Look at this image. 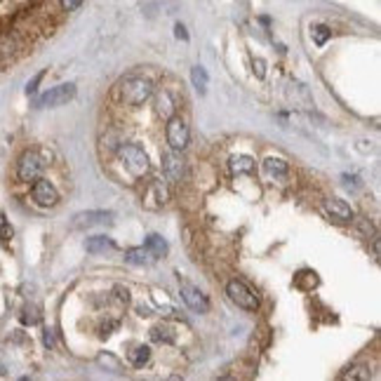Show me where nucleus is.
Wrapping results in <instances>:
<instances>
[{"instance_id": "14", "label": "nucleus", "mask_w": 381, "mask_h": 381, "mask_svg": "<svg viewBox=\"0 0 381 381\" xmlns=\"http://www.w3.org/2000/svg\"><path fill=\"white\" fill-rule=\"evenodd\" d=\"M229 165H231L233 174H252L254 167H257V165H254L252 155H231Z\"/></svg>"}, {"instance_id": "13", "label": "nucleus", "mask_w": 381, "mask_h": 381, "mask_svg": "<svg viewBox=\"0 0 381 381\" xmlns=\"http://www.w3.org/2000/svg\"><path fill=\"white\" fill-rule=\"evenodd\" d=\"M155 113H158L162 120L174 116V99L167 90H162L158 95V99H155Z\"/></svg>"}, {"instance_id": "3", "label": "nucleus", "mask_w": 381, "mask_h": 381, "mask_svg": "<svg viewBox=\"0 0 381 381\" xmlns=\"http://www.w3.org/2000/svg\"><path fill=\"white\" fill-rule=\"evenodd\" d=\"M165 137H167V144L172 151H186L188 141H190V132H188V125L186 120L181 116H172L167 118V125H165Z\"/></svg>"}, {"instance_id": "19", "label": "nucleus", "mask_w": 381, "mask_h": 381, "mask_svg": "<svg viewBox=\"0 0 381 381\" xmlns=\"http://www.w3.org/2000/svg\"><path fill=\"white\" fill-rule=\"evenodd\" d=\"M190 83H193V87L202 95V92L207 90V83H210L207 71H205L202 66H193L190 68Z\"/></svg>"}, {"instance_id": "23", "label": "nucleus", "mask_w": 381, "mask_h": 381, "mask_svg": "<svg viewBox=\"0 0 381 381\" xmlns=\"http://www.w3.org/2000/svg\"><path fill=\"white\" fill-rule=\"evenodd\" d=\"M21 320H24L26 325H35V322H38V310H35V308H26L24 315H21Z\"/></svg>"}, {"instance_id": "20", "label": "nucleus", "mask_w": 381, "mask_h": 381, "mask_svg": "<svg viewBox=\"0 0 381 381\" xmlns=\"http://www.w3.org/2000/svg\"><path fill=\"white\" fill-rule=\"evenodd\" d=\"M310 35H313V42L318 47H322L325 42H327L332 38V28L325 26V24H315L313 28H310Z\"/></svg>"}, {"instance_id": "2", "label": "nucleus", "mask_w": 381, "mask_h": 381, "mask_svg": "<svg viewBox=\"0 0 381 381\" xmlns=\"http://www.w3.org/2000/svg\"><path fill=\"white\" fill-rule=\"evenodd\" d=\"M118 158L125 165V169L132 176H141L148 172L151 167V160H148V153L137 144H123L118 148Z\"/></svg>"}, {"instance_id": "12", "label": "nucleus", "mask_w": 381, "mask_h": 381, "mask_svg": "<svg viewBox=\"0 0 381 381\" xmlns=\"http://www.w3.org/2000/svg\"><path fill=\"white\" fill-rule=\"evenodd\" d=\"M85 250L90 254H106V252L116 250V245H113V240L106 236H92L85 240Z\"/></svg>"}, {"instance_id": "9", "label": "nucleus", "mask_w": 381, "mask_h": 381, "mask_svg": "<svg viewBox=\"0 0 381 381\" xmlns=\"http://www.w3.org/2000/svg\"><path fill=\"white\" fill-rule=\"evenodd\" d=\"M179 292H181L183 303H186V306L193 310V313H200V315H202V313H207V310H210L207 296H205L195 285H190V282L181 280V282H179Z\"/></svg>"}, {"instance_id": "18", "label": "nucleus", "mask_w": 381, "mask_h": 381, "mask_svg": "<svg viewBox=\"0 0 381 381\" xmlns=\"http://www.w3.org/2000/svg\"><path fill=\"white\" fill-rule=\"evenodd\" d=\"M151 339L155 344H174V332L167 325H155L151 327Z\"/></svg>"}, {"instance_id": "7", "label": "nucleus", "mask_w": 381, "mask_h": 381, "mask_svg": "<svg viewBox=\"0 0 381 381\" xmlns=\"http://www.w3.org/2000/svg\"><path fill=\"white\" fill-rule=\"evenodd\" d=\"M31 195L38 207H54L56 202H59V190L54 188V183L49 179H38L33 181V188H31Z\"/></svg>"}, {"instance_id": "8", "label": "nucleus", "mask_w": 381, "mask_h": 381, "mask_svg": "<svg viewBox=\"0 0 381 381\" xmlns=\"http://www.w3.org/2000/svg\"><path fill=\"white\" fill-rule=\"evenodd\" d=\"M113 212H106V210H90V212H80V214L73 217V226L75 231H85V229H95V226H106V224H113Z\"/></svg>"}, {"instance_id": "22", "label": "nucleus", "mask_w": 381, "mask_h": 381, "mask_svg": "<svg viewBox=\"0 0 381 381\" xmlns=\"http://www.w3.org/2000/svg\"><path fill=\"white\" fill-rule=\"evenodd\" d=\"M59 5H61L64 12H75L78 7L83 5V0H59Z\"/></svg>"}, {"instance_id": "5", "label": "nucleus", "mask_w": 381, "mask_h": 381, "mask_svg": "<svg viewBox=\"0 0 381 381\" xmlns=\"http://www.w3.org/2000/svg\"><path fill=\"white\" fill-rule=\"evenodd\" d=\"M226 294H229V299L236 303V306L245 308V310H257L259 308V299L257 294L252 292L250 287L245 285L243 280H229V285H226Z\"/></svg>"}, {"instance_id": "15", "label": "nucleus", "mask_w": 381, "mask_h": 381, "mask_svg": "<svg viewBox=\"0 0 381 381\" xmlns=\"http://www.w3.org/2000/svg\"><path fill=\"white\" fill-rule=\"evenodd\" d=\"M144 247L148 250V254H153L155 259L165 257V254H167V240L162 238V236H158V233H151V236H146Z\"/></svg>"}, {"instance_id": "24", "label": "nucleus", "mask_w": 381, "mask_h": 381, "mask_svg": "<svg viewBox=\"0 0 381 381\" xmlns=\"http://www.w3.org/2000/svg\"><path fill=\"white\" fill-rule=\"evenodd\" d=\"M42 75H45V73H38V75H35V78H33V80H31V83H28V85H26V92H28V95H33V92H35V90H38V83L42 80Z\"/></svg>"}, {"instance_id": "10", "label": "nucleus", "mask_w": 381, "mask_h": 381, "mask_svg": "<svg viewBox=\"0 0 381 381\" xmlns=\"http://www.w3.org/2000/svg\"><path fill=\"white\" fill-rule=\"evenodd\" d=\"M325 212L334 219V222H341V224H349L353 222V210L349 202H344L341 198H329L325 200Z\"/></svg>"}, {"instance_id": "4", "label": "nucleus", "mask_w": 381, "mask_h": 381, "mask_svg": "<svg viewBox=\"0 0 381 381\" xmlns=\"http://www.w3.org/2000/svg\"><path fill=\"white\" fill-rule=\"evenodd\" d=\"M42 158L38 151H24L17 162V179L21 183H33L42 174Z\"/></svg>"}, {"instance_id": "16", "label": "nucleus", "mask_w": 381, "mask_h": 381, "mask_svg": "<svg viewBox=\"0 0 381 381\" xmlns=\"http://www.w3.org/2000/svg\"><path fill=\"white\" fill-rule=\"evenodd\" d=\"M148 360H151V349H148V346H134V349L127 353V363H130L132 367H137V370H141V367H144Z\"/></svg>"}, {"instance_id": "1", "label": "nucleus", "mask_w": 381, "mask_h": 381, "mask_svg": "<svg viewBox=\"0 0 381 381\" xmlns=\"http://www.w3.org/2000/svg\"><path fill=\"white\" fill-rule=\"evenodd\" d=\"M153 97V80L141 73H127L116 85V99L125 106H141Z\"/></svg>"}, {"instance_id": "29", "label": "nucleus", "mask_w": 381, "mask_h": 381, "mask_svg": "<svg viewBox=\"0 0 381 381\" xmlns=\"http://www.w3.org/2000/svg\"><path fill=\"white\" fill-rule=\"evenodd\" d=\"M0 374H5V370H3V367H0Z\"/></svg>"}, {"instance_id": "26", "label": "nucleus", "mask_w": 381, "mask_h": 381, "mask_svg": "<svg viewBox=\"0 0 381 381\" xmlns=\"http://www.w3.org/2000/svg\"><path fill=\"white\" fill-rule=\"evenodd\" d=\"M254 73H257V78H264L266 71H264V61L261 59H254Z\"/></svg>"}, {"instance_id": "25", "label": "nucleus", "mask_w": 381, "mask_h": 381, "mask_svg": "<svg viewBox=\"0 0 381 381\" xmlns=\"http://www.w3.org/2000/svg\"><path fill=\"white\" fill-rule=\"evenodd\" d=\"M174 35L179 40H188V33H186V28H183V24H176L174 26Z\"/></svg>"}, {"instance_id": "21", "label": "nucleus", "mask_w": 381, "mask_h": 381, "mask_svg": "<svg viewBox=\"0 0 381 381\" xmlns=\"http://www.w3.org/2000/svg\"><path fill=\"white\" fill-rule=\"evenodd\" d=\"M125 261H130V264H146L148 250L146 247H132V250L125 252Z\"/></svg>"}, {"instance_id": "11", "label": "nucleus", "mask_w": 381, "mask_h": 381, "mask_svg": "<svg viewBox=\"0 0 381 381\" xmlns=\"http://www.w3.org/2000/svg\"><path fill=\"white\" fill-rule=\"evenodd\" d=\"M165 162V174L169 181H181L183 179V169H186V165H183V155L181 151H169L165 153V158H162Z\"/></svg>"}, {"instance_id": "6", "label": "nucleus", "mask_w": 381, "mask_h": 381, "mask_svg": "<svg viewBox=\"0 0 381 381\" xmlns=\"http://www.w3.org/2000/svg\"><path fill=\"white\" fill-rule=\"evenodd\" d=\"M75 85L73 83H64V85H56V87H49L45 95L38 97V102L35 106H40V109H54V106H64L68 104L71 99L75 97Z\"/></svg>"}, {"instance_id": "27", "label": "nucleus", "mask_w": 381, "mask_h": 381, "mask_svg": "<svg viewBox=\"0 0 381 381\" xmlns=\"http://www.w3.org/2000/svg\"><path fill=\"white\" fill-rule=\"evenodd\" d=\"M7 233H10V226H7V222H5V217L0 214V238H5Z\"/></svg>"}, {"instance_id": "17", "label": "nucleus", "mask_w": 381, "mask_h": 381, "mask_svg": "<svg viewBox=\"0 0 381 381\" xmlns=\"http://www.w3.org/2000/svg\"><path fill=\"white\" fill-rule=\"evenodd\" d=\"M264 167L268 174L275 176V179H282V176H287V172H289V165L282 158H266Z\"/></svg>"}, {"instance_id": "28", "label": "nucleus", "mask_w": 381, "mask_h": 381, "mask_svg": "<svg viewBox=\"0 0 381 381\" xmlns=\"http://www.w3.org/2000/svg\"><path fill=\"white\" fill-rule=\"evenodd\" d=\"M116 292H118V299H123V301H127V299H130V296H127V289H123V287H118V289H116Z\"/></svg>"}]
</instances>
